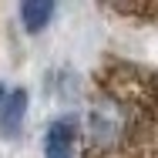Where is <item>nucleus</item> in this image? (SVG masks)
Wrapping results in <instances>:
<instances>
[{
  "instance_id": "obj_6",
  "label": "nucleus",
  "mask_w": 158,
  "mask_h": 158,
  "mask_svg": "<svg viewBox=\"0 0 158 158\" xmlns=\"http://www.w3.org/2000/svg\"><path fill=\"white\" fill-rule=\"evenodd\" d=\"M7 94H10V91H3V84H0V104L7 101Z\"/></svg>"
},
{
  "instance_id": "obj_5",
  "label": "nucleus",
  "mask_w": 158,
  "mask_h": 158,
  "mask_svg": "<svg viewBox=\"0 0 158 158\" xmlns=\"http://www.w3.org/2000/svg\"><path fill=\"white\" fill-rule=\"evenodd\" d=\"M108 10H111V14H121V17H131V20L155 24V27H158V0H155V3H111Z\"/></svg>"
},
{
  "instance_id": "obj_2",
  "label": "nucleus",
  "mask_w": 158,
  "mask_h": 158,
  "mask_svg": "<svg viewBox=\"0 0 158 158\" xmlns=\"http://www.w3.org/2000/svg\"><path fill=\"white\" fill-rule=\"evenodd\" d=\"M74 141H77V121L74 118L51 121L47 135H44V158H74Z\"/></svg>"
},
{
  "instance_id": "obj_4",
  "label": "nucleus",
  "mask_w": 158,
  "mask_h": 158,
  "mask_svg": "<svg viewBox=\"0 0 158 158\" xmlns=\"http://www.w3.org/2000/svg\"><path fill=\"white\" fill-rule=\"evenodd\" d=\"M51 17H54V3L51 0H24L20 3V24L31 34H40L51 24Z\"/></svg>"
},
{
  "instance_id": "obj_1",
  "label": "nucleus",
  "mask_w": 158,
  "mask_h": 158,
  "mask_svg": "<svg viewBox=\"0 0 158 158\" xmlns=\"http://www.w3.org/2000/svg\"><path fill=\"white\" fill-rule=\"evenodd\" d=\"M84 158H158V71L104 61L84 108Z\"/></svg>"
},
{
  "instance_id": "obj_3",
  "label": "nucleus",
  "mask_w": 158,
  "mask_h": 158,
  "mask_svg": "<svg viewBox=\"0 0 158 158\" xmlns=\"http://www.w3.org/2000/svg\"><path fill=\"white\" fill-rule=\"evenodd\" d=\"M24 118H27V91L17 88L0 104V135L3 138H17L20 128H24Z\"/></svg>"
}]
</instances>
